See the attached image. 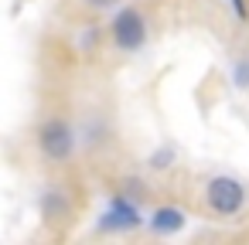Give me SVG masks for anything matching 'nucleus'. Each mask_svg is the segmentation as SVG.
<instances>
[{"instance_id": "obj_2", "label": "nucleus", "mask_w": 249, "mask_h": 245, "mask_svg": "<svg viewBox=\"0 0 249 245\" xmlns=\"http://www.w3.org/2000/svg\"><path fill=\"white\" fill-rule=\"evenodd\" d=\"M147 38H150V28H147V17L137 11V7H120L109 21V41L116 51L123 55H137L147 48Z\"/></svg>"}, {"instance_id": "obj_10", "label": "nucleus", "mask_w": 249, "mask_h": 245, "mask_svg": "<svg viewBox=\"0 0 249 245\" xmlns=\"http://www.w3.org/2000/svg\"><path fill=\"white\" fill-rule=\"evenodd\" d=\"M96 38H99V31H96V24H89V28L79 34V41H75V45H79L82 51H92V48H96Z\"/></svg>"}, {"instance_id": "obj_6", "label": "nucleus", "mask_w": 249, "mask_h": 245, "mask_svg": "<svg viewBox=\"0 0 249 245\" xmlns=\"http://www.w3.org/2000/svg\"><path fill=\"white\" fill-rule=\"evenodd\" d=\"M38 208H41V218L45 221H62V218H69L72 201H69V194L62 187H45L41 197H38Z\"/></svg>"}, {"instance_id": "obj_1", "label": "nucleus", "mask_w": 249, "mask_h": 245, "mask_svg": "<svg viewBox=\"0 0 249 245\" xmlns=\"http://www.w3.org/2000/svg\"><path fill=\"white\" fill-rule=\"evenodd\" d=\"M35 140H38V150H41V157H45L48 163H65V160H72V153H75V147H79L75 126H72L65 116H48V119L38 126Z\"/></svg>"}, {"instance_id": "obj_13", "label": "nucleus", "mask_w": 249, "mask_h": 245, "mask_svg": "<svg viewBox=\"0 0 249 245\" xmlns=\"http://www.w3.org/2000/svg\"><path fill=\"white\" fill-rule=\"evenodd\" d=\"M86 7H92V11H109V7H116L120 0H82Z\"/></svg>"}, {"instance_id": "obj_3", "label": "nucleus", "mask_w": 249, "mask_h": 245, "mask_svg": "<svg viewBox=\"0 0 249 245\" xmlns=\"http://www.w3.org/2000/svg\"><path fill=\"white\" fill-rule=\"evenodd\" d=\"M205 208L215 218H235L246 208V184L232 174H215L205 184Z\"/></svg>"}, {"instance_id": "obj_8", "label": "nucleus", "mask_w": 249, "mask_h": 245, "mask_svg": "<svg viewBox=\"0 0 249 245\" xmlns=\"http://www.w3.org/2000/svg\"><path fill=\"white\" fill-rule=\"evenodd\" d=\"M229 79H232V85H235V89L249 92V55H242V58H235V62H232Z\"/></svg>"}, {"instance_id": "obj_11", "label": "nucleus", "mask_w": 249, "mask_h": 245, "mask_svg": "<svg viewBox=\"0 0 249 245\" xmlns=\"http://www.w3.org/2000/svg\"><path fill=\"white\" fill-rule=\"evenodd\" d=\"M123 194H130L133 201H140V197L147 194V184H143V180H133V177H126V180H123Z\"/></svg>"}, {"instance_id": "obj_12", "label": "nucleus", "mask_w": 249, "mask_h": 245, "mask_svg": "<svg viewBox=\"0 0 249 245\" xmlns=\"http://www.w3.org/2000/svg\"><path fill=\"white\" fill-rule=\"evenodd\" d=\"M229 7H232V17H235L239 24L249 21V4H246V0H229Z\"/></svg>"}, {"instance_id": "obj_4", "label": "nucleus", "mask_w": 249, "mask_h": 245, "mask_svg": "<svg viewBox=\"0 0 249 245\" xmlns=\"http://www.w3.org/2000/svg\"><path fill=\"white\" fill-rule=\"evenodd\" d=\"M140 225H147V218L140 214V201H133L130 194H113V197L106 201L99 221H96V228H99L103 235L133 231V228H140Z\"/></svg>"}, {"instance_id": "obj_5", "label": "nucleus", "mask_w": 249, "mask_h": 245, "mask_svg": "<svg viewBox=\"0 0 249 245\" xmlns=\"http://www.w3.org/2000/svg\"><path fill=\"white\" fill-rule=\"evenodd\" d=\"M184 225H188V214H184V208H178V204H160V208H154L150 218H147V228H150L154 235H160V238H171V235L184 231Z\"/></svg>"}, {"instance_id": "obj_7", "label": "nucleus", "mask_w": 249, "mask_h": 245, "mask_svg": "<svg viewBox=\"0 0 249 245\" xmlns=\"http://www.w3.org/2000/svg\"><path fill=\"white\" fill-rule=\"evenodd\" d=\"M174 157H178L174 147L164 143V147H157V150L147 157V167H150V170H171V167H174Z\"/></svg>"}, {"instance_id": "obj_9", "label": "nucleus", "mask_w": 249, "mask_h": 245, "mask_svg": "<svg viewBox=\"0 0 249 245\" xmlns=\"http://www.w3.org/2000/svg\"><path fill=\"white\" fill-rule=\"evenodd\" d=\"M106 140H109V130H106L103 123H96V119L82 130V147H89V150L99 147V143H106Z\"/></svg>"}]
</instances>
